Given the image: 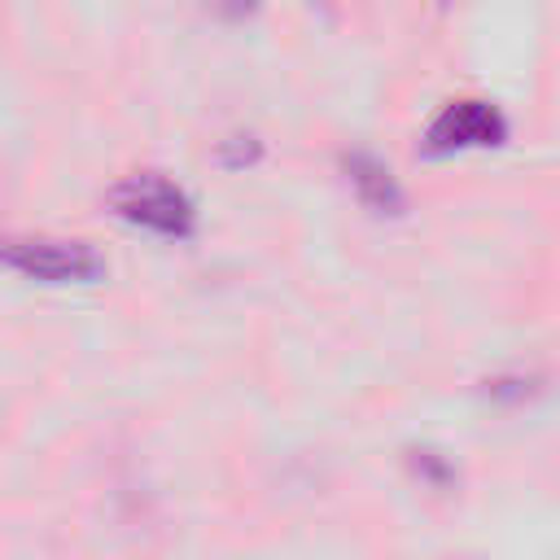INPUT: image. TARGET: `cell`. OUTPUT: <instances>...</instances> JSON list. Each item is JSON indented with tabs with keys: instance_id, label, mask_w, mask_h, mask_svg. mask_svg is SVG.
<instances>
[{
	"instance_id": "6da1fadb",
	"label": "cell",
	"mask_w": 560,
	"mask_h": 560,
	"mask_svg": "<svg viewBox=\"0 0 560 560\" xmlns=\"http://www.w3.org/2000/svg\"><path fill=\"white\" fill-rule=\"evenodd\" d=\"M109 210L144 232L188 241L197 232V206L192 197L162 171H136L109 188Z\"/></svg>"
},
{
	"instance_id": "7a4b0ae2",
	"label": "cell",
	"mask_w": 560,
	"mask_h": 560,
	"mask_svg": "<svg viewBox=\"0 0 560 560\" xmlns=\"http://www.w3.org/2000/svg\"><path fill=\"white\" fill-rule=\"evenodd\" d=\"M0 262L39 284H92L105 276L101 249L66 236H0Z\"/></svg>"
},
{
	"instance_id": "3957f363",
	"label": "cell",
	"mask_w": 560,
	"mask_h": 560,
	"mask_svg": "<svg viewBox=\"0 0 560 560\" xmlns=\"http://www.w3.org/2000/svg\"><path fill=\"white\" fill-rule=\"evenodd\" d=\"M503 140H508L503 109L481 96H459V101H446L429 118L420 149L429 158H446V153H464V149H499Z\"/></svg>"
},
{
	"instance_id": "277c9868",
	"label": "cell",
	"mask_w": 560,
	"mask_h": 560,
	"mask_svg": "<svg viewBox=\"0 0 560 560\" xmlns=\"http://www.w3.org/2000/svg\"><path fill=\"white\" fill-rule=\"evenodd\" d=\"M341 171H346V184L354 188V197H359L372 214H402V210H407L402 184L394 179V171H389L376 153L350 149V153H341Z\"/></svg>"
},
{
	"instance_id": "5b68a950",
	"label": "cell",
	"mask_w": 560,
	"mask_h": 560,
	"mask_svg": "<svg viewBox=\"0 0 560 560\" xmlns=\"http://www.w3.org/2000/svg\"><path fill=\"white\" fill-rule=\"evenodd\" d=\"M258 153H262V144H258L254 136L219 140V162H223L228 171H236V166H245V162H258Z\"/></svg>"
},
{
	"instance_id": "8992f818",
	"label": "cell",
	"mask_w": 560,
	"mask_h": 560,
	"mask_svg": "<svg viewBox=\"0 0 560 560\" xmlns=\"http://www.w3.org/2000/svg\"><path fill=\"white\" fill-rule=\"evenodd\" d=\"M411 455H416V459H411L416 472H424V477H433V481H451V464H446L438 451L424 446V451H411Z\"/></svg>"
},
{
	"instance_id": "52a82bcc",
	"label": "cell",
	"mask_w": 560,
	"mask_h": 560,
	"mask_svg": "<svg viewBox=\"0 0 560 560\" xmlns=\"http://www.w3.org/2000/svg\"><path fill=\"white\" fill-rule=\"evenodd\" d=\"M438 4H446V0H438Z\"/></svg>"
}]
</instances>
